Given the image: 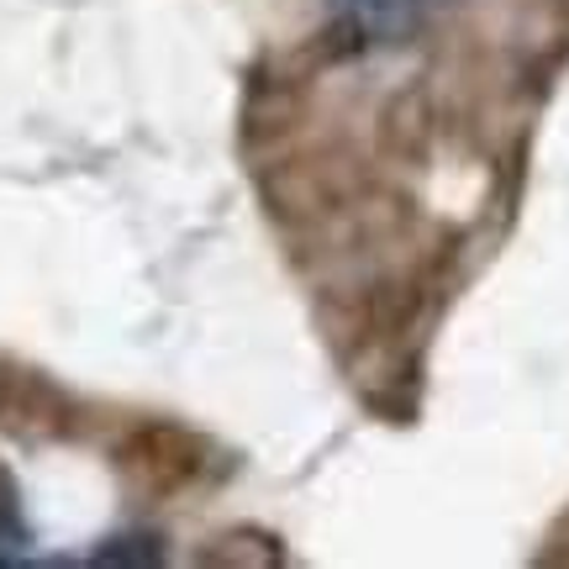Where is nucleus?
<instances>
[{
	"instance_id": "f257e3e1",
	"label": "nucleus",
	"mask_w": 569,
	"mask_h": 569,
	"mask_svg": "<svg viewBox=\"0 0 569 569\" xmlns=\"http://www.w3.org/2000/svg\"><path fill=\"white\" fill-rule=\"evenodd\" d=\"M163 559H169V549H163L159 532H117L90 553V565H163Z\"/></svg>"
},
{
	"instance_id": "f03ea898",
	"label": "nucleus",
	"mask_w": 569,
	"mask_h": 569,
	"mask_svg": "<svg viewBox=\"0 0 569 569\" xmlns=\"http://www.w3.org/2000/svg\"><path fill=\"white\" fill-rule=\"evenodd\" d=\"M359 6H380V0H359Z\"/></svg>"
}]
</instances>
